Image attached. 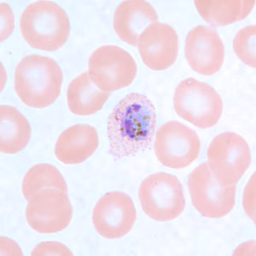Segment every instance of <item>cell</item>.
<instances>
[{
    "mask_svg": "<svg viewBox=\"0 0 256 256\" xmlns=\"http://www.w3.org/2000/svg\"><path fill=\"white\" fill-rule=\"evenodd\" d=\"M156 126L154 104L140 94H128L108 117L110 152L116 159L134 156L150 146Z\"/></svg>",
    "mask_w": 256,
    "mask_h": 256,
    "instance_id": "cell-1",
    "label": "cell"
},
{
    "mask_svg": "<svg viewBox=\"0 0 256 256\" xmlns=\"http://www.w3.org/2000/svg\"><path fill=\"white\" fill-rule=\"evenodd\" d=\"M64 76L58 64L44 56L30 55L15 70L16 92L22 102L34 108L53 104L61 94Z\"/></svg>",
    "mask_w": 256,
    "mask_h": 256,
    "instance_id": "cell-2",
    "label": "cell"
},
{
    "mask_svg": "<svg viewBox=\"0 0 256 256\" xmlns=\"http://www.w3.org/2000/svg\"><path fill=\"white\" fill-rule=\"evenodd\" d=\"M24 40L34 49L55 52L70 37L71 25L67 12L52 1H37L26 7L20 16Z\"/></svg>",
    "mask_w": 256,
    "mask_h": 256,
    "instance_id": "cell-3",
    "label": "cell"
},
{
    "mask_svg": "<svg viewBox=\"0 0 256 256\" xmlns=\"http://www.w3.org/2000/svg\"><path fill=\"white\" fill-rule=\"evenodd\" d=\"M174 106L178 116L201 129L216 126L223 113V102L216 89L194 78L178 86Z\"/></svg>",
    "mask_w": 256,
    "mask_h": 256,
    "instance_id": "cell-4",
    "label": "cell"
},
{
    "mask_svg": "<svg viewBox=\"0 0 256 256\" xmlns=\"http://www.w3.org/2000/svg\"><path fill=\"white\" fill-rule=\"evenodd\" d=\"M210 171L223 186L236 184L251 164V152L239 134L226 132L217 135L208 150Z\"/></svg>",
    "mask_w": 256,
    "mask_h": 256,
    "instance_id": "cell-5",
    "label": "cell"
},
{
    "mask_svg": "<svg viewBox=\"0 0 256 256\" xmlns=\"http://www.w3.org/2000/svg\"><path fill=\"white\" fill-rule=\"evenodd\" d=\"M138 198L146 216L156 222H171L186 208L182 184L176 176L166 172L146 178L140 186Z\"/></svg>",
    "mask_w": 256,
    "mask_h": 256,
    "instance_id": "cell-6",
    "label": "cell"
},
{
    "mask_svg": "<svg viewBox=\"0 0 256 256\" xmlns=\"http://www.w3.org/2000/svg\"><path fill=\"white\" fill-rule=\"evenodd\" d=\"M92 82L105 92L128 88L137 76L134 58L125 50L116 46H104L96 49L88 62Z\"/></svg>",
    "mask_w": 256,
    "mask_h": 256,
    "instance_id": "cell-7",
    "label": "cell"
},
{
    "mask_svg": "<svg viewBox=\"0 0 256 256\" xmlns=\"http://www.w3.org/2000/svg\"><path fill=\"white\" fill-rule=\"evenodd\" d=\"M188 187L193 206L206 218H222L235 206L236 184L220 186L208 163H202L192 171Z\"/></svg>",
    "mask_w": 256,
    "mask_h": 256,
    "instance_id": "cell-8",
    "label": "cell"
},
{
    "mask_svg": "<svg viewBox=\"0 0 256 256\" xmlns=\"http://www.w3.org/2000/svg\"><path fill=\"white\" fill-rule=\"evenodd\" d=\"M154 153L163 166L182 169L198 159L201 141L195 131L178 122H169L158 128Z\"/></svg>",
    "mask_w": 256,
    "mask_h": 256,
    "instance_id": "cell-9",
    "label": "cell"
},
{
    "mask_svg": "<svg viewBox=\"0 0 256 256\" xmlns=\"http://www.w3.org/2000/svg\"><path fill=\"white\" fill-rule=\"evenodd\" d=\"M73 217L68 193L54 188L42 189L28 201V224L36 232L54 234L66 229Z\"/></svg>",
    "mask_w": 256,
    "mask_h": 256,
    "instance_id": "cell-10",
    "label": "cell"
},
{
    "mask_svg": "<svg viewBox=\"0 0 256 256\" xmlns=\"http://www.w3.org/2000/svg\"><path fill=\"white\" fill-rule=\"evenodd\" d=\"M136 218L137 212L132 198L123 192H111L96 204L92 223L100 236L118 239L131 232Z\"/></svg>",
    "mask_w": 256,
    "mask_h": 256,
    "instance_id": "cell-11",
    "label": "cell"
},
{
    "mask_svg": "<svg viewBox=\"0 0 256 256\" xmlns=\"http://www.w3.org/2000/svg\"><path fill=\"white\" fill-rule=\"evenodd\" d=\"M184 52L190 68L202 76H214L224 64V44L218 32L210 26L192 28L187 34Z\"/></svg>",
    "mask_w": 256,
    "mask_h": 256,
    "instance_id": "cell-12",
    "label": "cell"
},
{
    "mask_svg": "<svg viewBox=\"0 0 256 256\" xmlns=\"http://www.w3.org/2000/svg\"><path fill=\"white\" fill-rule=\"evenodd\" d=\"M138 49L146 66L154 71L172 67L178 56V36L168 24L154 22L138 40Z\"/></svg>",
    "mask_w": 256,
    "mask_h": 256,
    "instance_id": "cell-13",
    "label": "cell"
},
{
    "mask_svg": "<svg viewBox=\"0 0 256 256\" xmlns=\"http://www.w3.org/2000/svg\"><path fill=\"white\" fill-rule=\"evenodd\" d=\"M156 10L146 0H128L120 4L114 15V28L122 40L137 46L140 35L147 26L158 22Z\"/></svg>",
    "mask_w": 256,
    "mask_h": 256,
    "instance_id": "cell-14",
    "label": "cell"
},
{
    "mask_svg": "<svg viewBox=\"0 0 256 256\" xmlns=\"http://www.w3.org/2000/svg\"><path fill=\"white\" fill-rule=\"evenodd\" d=\"M96 128L76 124L62 132L55 146L56 158L66 165H76L90 158L98 147Z\"/></svg>",
    "mask_w": 256,
    "mask_h": 256,
    "instance_id": "cell-15",
    "label": "cell"
},
{
    "mask_svg": "<svg viewBox=\"0 0 256 256\" xmlns=\"http://www.w3.org/2000/svg\"><path fill=\"white\" fill-rule=\"evenodd\" d=\"M31 135V126L22 114L12 106H0V152L7 154L22 152Z\"/></svg>",
    "mask_w": 256,
    "mask_h": 256,
    "instance_id": "cell-16",
    "label": "cell"
},
{
    "mask_svg": "<svg viewBox=\"0 0 256 256\" xmlns=\"http://www.w3.org/2000/svg\"><path fill=\"white\" fill-rule=\"evenodd\" d=\"M110 92L100 90L84 72L70 82L68 88V106L77 116H92L102 110Z\"/></svg>",
    "mask_w": 256,
    "mask_h": 256,
    "instance_id": "cell-17",
    "label": "cell"
},
{
    "mask_svg": "<svg viewBox=\"0 0 256 256\" xmlns=\"http://www.w3.org/2000/svg\"><path fill=\"white\" fill-rule=\"evenodd\" d=\"M199 15L214 26H227L244 20L250 14L256 0H196Z\"/></svg>",
    "mask_w": 256,
    "mask_h": 256,
    "instance_id": "cell-18",
    "label": "cell"
},
{
    "mask_svg": "<svg viewBox=\"0 0 256 256\" xmlns=\"http://www.w3.org/2000/svg\"><path fill=\"white\" fill-rule=\"evenodd\" d=\"M54 188L68 193L66 181L56 166L48 163H40L32 166L24 176L22 192L28 202L40 190Z\"/></svg>",
    "mask_w": 256,
    "mask_h": 256,
    "instance_id": "cell-19",
    "label": "cell"
},
{
    "mask_svg": "<svg viewBox=\"0 0 256 256\" xmlns=\"http://www.w3.org/2000/svg\"><path fill=\"white\" fill-rule=\"evenodd\" d=\"M256 26L250 25L240 30L233 40V49L240 60L250 67H256Z\"/></svg>",
    "mask_w": 256,
    "mask_h": 256,
    "instance_id": "cell-20",
    "label": "cell"
},
{
    "mask_svg": "<svg viewBox=\"0 0 256 256\" xmlns=\"http://www.w3.org/2000/svg\"><path fill=\"white\" fill-rule=\"evenodd\" d=\"M31 256H73L65 245L58 242H41L34 248Z\"/></svg>",
    "mask_w": 256,
    "mask_h": 256,
    "instance_id": "cell-21",
    "label": "cell"
}]
</instances>
